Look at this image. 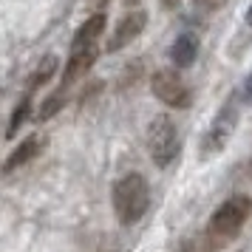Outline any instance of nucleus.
<instances>
[{
  "instance_id": "f257e3e1",
  "label": "nucleus",
  "mask_w": 252,
  "mask_h": 252,
  "mask_svg": "<svg viewBox=\"0 0 252 252\" xmlns=\"http://www.w3.org/2000/svg\"><path fill=\"white\" fill-rule=\"evenodd\" d=\"M111 201H114V213L119 218V224H136L145 218L150 207V187L145 182V176L139 173H127L119 182L114 184V193H111Z\"/></svg>"
},
{
  "instance_id": "f03ea898",
  "label": "nucleus",
  "mask_w": 252,
  "mask_h": 252,
  "mask_svg": "<svg viewBox=\"0 0 252 252\" xmlns=\"http://www.w3.org/2000/svg\"><path fill=\"white\" fill-rule=\"evenodd\" d=\"M179 130L170 122V116H156L148 125V153L150 159L156 161L159 167H167L176 156H179Z\"/></svg>"
},
{
  "instance_id": "7ed1b4c3",
  "label": "nucleus",
  "mask_w": 252,
  "mask_h": 252,
  "mask_svg": "<svg viewBox=\"0 0 252 252\" xmlns=\"http://www.w3.org/2000/svg\"><path fill=\"white\" fill-rule=\"evenodd\" d=\"M252 216V198L250 195H232L224 204L218 207L213 218H210V229L216 235H224V238H232L238 235L241 227L247 224V218Z\"/></svg>"
},
{
  "instance_id": "20e7f679",
  "label": "nucleus",
  "mask_w": 252,
  "mask_h": 252,
  "mask_svg": "<svg viewBox=\"0 0 252 252\" xmlns=\"http://www.w3.org/2000/svg\"><path fill=\"white\" fill-rule=\"evenodd\" d=\"M150 91H153L156 99H161V102L170 105V108H187L190 99H193L187 82L176 71H156L153 80H150Z\"/></svg>"
},
{
  "instance_id": "39448f33",
  "label": "nucleus",
  "mask_w": 252,
  "mask_h": 252,
  "mask_svg": "<svg viewBox=\"0 0 252 252\" xmlns=\"http://www.w3.org/2000/svg\"><path fill=\"white\" fill-rule=\"evenodd\" d=\"M235 125H238V111H235V105H224V108L218 111V116L213 119V125H210V133L204 136L201 153H207V156L218 153V150H221V148H224V145L229 142V136H232Z\"/></svg>"
},
{
  "instance_id": "423d86ee",
  "label": "nucleus",
  "mask_w": 252,
  "mask_h": 252,
  "mask_svg": "<svg viewBox=\"0 0 252 252\" xmlns=\"http://www.w3.org/2000/svg\"><path fill=\"white\" fill-rule=\"evenodd\" d=\"M145 26H148V14L142 12V9L125 14V17L114 26V34L108 40V51L114 54V51H122L125 46H130V43L145 32Z\"/></svg>"
},
{
  "instance_id": "0eeeda50",
  "label": "nucleus",
  "mask_w": 252,
  "mask_h": 252,
  "mask_svg": "<svg viewBox=\"0 0 252 252\" xmlns=\"http://www.w3.org/2000/svg\"><path fill=\"white\" fill-rule=\"evenodd\" d=\"M105 23H108L105 14H94V17H88V20L77 29L74 40H71V51H82V48L96 46V40H99L102 32H105Z\"/></svg>"
},
{
  "instance_id": "6e6552de",
  "label": "nucleus",
  "mask_w": 252,
  "mask_h": 252,
  "mask_svg": "<svg viewBox=\"0 0 252 252\" xmlns=\"http://www.w3.org/2000/svg\"><path fill=\"white\" fill-rule=\"evenodd\" d=\"M43 139L40 136H29V139H23L20 145H17V150H12V156L6 159V164H3V173L9 176V173H14L17 167H23V164H29V161L34 159L37 153L43 150Z\"/></svg>"
},
{
  "instance_id": "1a4fd4ad",
  "label": "nucleus",
  "mask_w": 252,
  "mask_h": 252,
  "mask_svg": "<svg viewBox=\"0 0 252 252\" xmlns=\"http://www.w3.org/2000/svg\"><path fill=\"white\" fill-rule=\"evenodd\" d=\"M173 65L176 68H190L195 63V57H198V37L190 34V32H184V34L176 37V43H173Z\"/></svg>"
},
{
  "instance_id": "9d476101",
  "label": "nucleus",
  "mask_w": 252,
  "mask_h": 252,
  "mask_svg": "<svg viewBox=\"0 0 252 252\" xmlns=\"http://www.w3.org/2000/svg\"><path fill=\"white\" fill-rule=\"evenodd\" d=\"M94 63H96V46L82 48V51H71L68 65H65V74H63V88H65V85H71L77 77H82V74L94 65Z\"/></svg>"
},
{
  "instance_id": "9b49d317",
  "label": "nucleus",
  "mask_w": 252,
  "mask_h": 252,
  "mask_svg": "<svg viewBox=\"0 0 252 252\" xmlns=\"http://www.w3.org/2000/svg\"><path fill=\"white\" fill-rule=\"evenodd\" d=\"M54 71H57V57H54V54H48V57L37 65L34 74H32V80H29V94H34L40 85H46V82L54 77Z\"/></svg>"
},
{
  "instance_id": "f8f14e48",
  "label": "nucleus",
  "mask_w": 252,
  "mask_h": 252,
  "mask_svg": "<svg viewBox=\"0 0 252 252\" xmlns=\"http://www.w3.org/2000/svg\"><path fill=\"white\" fill-rule=\"evenodd\" d=\"M32 114V94H26L23 96V102L14 108V114H12V119H9V127H6V136L9 139H14V133H17V127L26 122V116Z\"/></svg>"
},
{
  "instance_id": "ddd939ff",
  "label": "nucleus",
  "mask_w": 252,
  "mask_h": 252,
  "mask_svg": "<svg viewBox=\"0 0 252 252\" xmlns=\"http://www.w3.org/2000/svg\"><path fill=\"white\" fill-rule=\"evenodd\" d=\"M60 108H63V88H60L57 94H51L46 102L40 105V111H37V119H40V122H46V119H51V116L57 114Z\"/></svg>"
},
{
  "instance_id": "4468645a",
  "label": "nucleus",
  "mask_w": 252,
  "mask_h": 252,
  "mask_svg": "<svg viewBox=\"0 0 252 252\" xmlns=\"http://www.w3.org/2000/svg\"><path fill=\"white\" fill-rule=\"evenodd\" d=\"M198 3H201V6H207V9H218L224 0H198Z\"/></svg>"
},
{
  "instance_id": "2eb2a0df",
  "label": "nucleus",
  "mask_w": 252,
  "mask_h": 252,
  "mask_svg": "<svg viewBox=\"0 0 252 252\" xmlns=\"http://www.w3.org/2000/svg\"><path fill=\"white\" fill-rule=\"evenodd\" d=\"M244 91H247V94H244V96H247V99H250V102H252V77H250V80H247V85H244Z\"/></svg>"
},
{
  "instance_id": "dca6fc26",
  "label": "nucleus",
  "mask_w": 252,
  "mask_h": 252,
  "mask_svg": "<svg viewBox=\"0 0 252 252\" xmlns=\"http://www.w3.org/2000/svg\"><path fill=\"white\" fill-rule=\"evenodd\" d=\"M247 26H252V6L247 9Z\"/></svg>"
},
{
  "instance_id": "f3484780",
  "label": "nucleus",
  "mask_w": 252,
  "mask_h": 252,
  "mask_svg": "<svg viewBox=\"0 0 252 252\" xmlns=\"http://www.w3.org/2000/svg\"><path fill=\"white\" fill-rule=\"evenodd\" d=\"M127 3H139V0H127Z\"/></svg>"
}]
</instances>
